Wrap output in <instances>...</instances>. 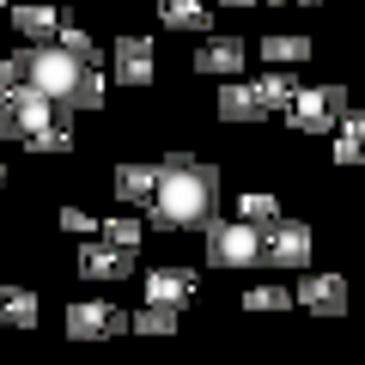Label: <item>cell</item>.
<instances>
[{
  "label": "cell",
  "instance_id": "obj_2",
  "mask_svg": "<svg viewBox=\"0 0 365 365\" xmlns=\"http://www.w3.org/2000/svg\"><path fill=\"white\" fill-rule=\"evenodd\" d=\"M13 67L31 91H43L61 110H98L104 104V67H98V55H73L67 43H31L25 55H13Z\"/></svg>",
  "mask_w": 365,
  "mask_h": 365
},
{
  "label": "cell",
  "instance_id": "obj_25",
  "mask_svg": "<svg viewBox=\"0 0 365 365\" xmlns=\"http://www.w3.org/2000/svg\"><path fill=\"white\" fill-rule=\"evenodd\" d=\"M104 244L134 250V244H140V220H104Z\"/></svg>",
  "mask_w": 365,
  "mask_h": 365
},
{
  "label": "cell",
  "instance_id": "obj_1",
  "mask_svg": "<svg viewBox=\"0 0 365 365\" xmlns=\"http://www.w3.org/2000/svg\"><path fill=\"white\" fill-rule=\"evenodd\" d=\"M146 220H153V232H207L220 220V170L170 153L158 165V189L146 201Z\"/></svg>",
  "mask_w": 365,
  "mask_h": 365
},
{
  "label": "cell",
  "instance_id": "obj_16",
  "mask_svg": "<svg viewBox=\"0 0 365 365\" xmlns=\"http://www.w3.org/2000/svg\"><path fill=\"white\" fill-rule=\"evenodd\" d=\"M220 116L225 122H262V116H268V104H262L256 86H225L220 91Z\"/></svg>",
  "mask_w": 365,
  "mask_h": 365
},
{
  "label": "cell",
  "instance_id": "obj_28",
  "mask_svg": "<svg viewBox=\"0 0 365 365\" xmlns=\"http://www.w3.org/2000/svg\"><path fill=\"white\" fill-rule=\"evenodd\" d=\"M280 6H317V0H280Z\"/></svg>",
  "mask_w": 365,
  "mask_h": 365
},
{
  "label": "cell",
  "instance_id": "obj_7",
  "mask_svg": "<svg viewBox=\"0 0 365 365\" xmlns=\"http://www.w3.org/2000/svg\"><path fill=\"white\" fill-rule=\"evenodd\" d=\"M292 304H304V311H317V317H341L347 311V280H341V274H304L299 292H292Z\"/></svg>",
  "mask_w": 365,
  "mask_h": 365
},
{
  "label": "cell",
  "instance_id": "obj_22",
  "mask_svg": "<svg viewBox=\"0 0 365 365\" xmlns=\"http://www.w3.org/2000/svg\"><path fill=\"white\" fill-rule=\"evenodd\" d=\"M128 329H140V335H170V329H177V304H153L146 299V311L128 317Z\"/></svg>",
  "mask_w": 365,
  "mask_h": 365
},
{
  "label": "cell",
  "instance_id": "obj_3",
  "mask_svg": "<svg viewBox=\"0 0 365 365\" xmlns=\"http://www.w3.org/2000/svg\"><path fill=\"white\" fill-rule=\"evenodd\" d=\"M256 262H268V268H311V225L304 220L256 225Z\"/></svg>",
  "mask_w": 365,
  "mask_h": 365
},
{
  "label": "cell",
  "instance_id": "obj_9",
  "mask_svg": "<svg viewBox=\"0 0 365 365\" xmlns=\"http://www.w3.org/2000/svg\"><path fill=\"white\" fill-rule=\"evenodd\" d=\"M79 274H86V280H128V274H134V250H122V244H86V250H79Z\"/></svg>",
  "mask_w": 365,
  "mask_h": 365
},
{
  "label": "cell",
  "instance_id": "obj_4",
  "mask_svg": "<svg viewBox=\"0 0 365 365\" xmlns=\"http://www.w3.org/2000/svg\"><path fill=\"white\" fill-rule=\"evenodd\" d=\"M55 116H73V110L49 104L43 91H31V86H25V79H19V86H6V91H0V122H6V140H25V134L49 128Z\"/></svg>",
  "mask_w": 365,
  "mask_h": 365
},
{
  "label": "cell",
  "instance_id": "obj_10",
  "mask_svg": "<svg viewBox=\"0 0 365 365\" xmlns=\"http://www.w3.org/2000/svg\"><path fill=\"white\" fill-rule=\"evenodd\" d=\"M195 268H146V299L153 304H189L195 299Z\"/></svg>",
  "mask_w": 365,
  "mask_h": 365
},
{
  "label": "cell",
  "instance_id": "obj_23",
  "mask_svg": "<svg viewBox=\"0 0 365 365\" xmlns=\"http://www.w3.org/2000/svg\"><path fill=\"white\" fill-rule=\"evenodd\" d=\"M244 311H292V292L287 287H250L244 292Z\"/></svg>",
  "mask_w": 365,
  "mask_h": 365
},
{
  "label": "cell",
  "instance_id": "obj_18",
  "mask_svg": "<svg viewBox=\"0 0 365 365\" xmlns=\"http://www.w3.org/2000/svg\"><path fill=\"white\" fill-rule=\"evenodd\" d=\"M0 317L13 329H31L37 323V292H25V287H0Z\"/></svg>",
  "mask_w": 365,
  "mask_h": 365
},
{
  "label": "cell",
  "instance_id": "obj_15",
  "mask_svg": "<svg viewBox=\"0 0 365 365\" xmlns=\"http://www.w3.org/2000/svg\"><path fill=\"white\" fill-rule=\"evenodd\" d=\"M158 189V165H122L116 170V201H128V207H146Z\"/></svg>",
  "mask_w": 365,
  "mask_h": 365
},
{
  "label": "cell",
  "instance_id": "obj_21",
  "mask_svg": "<svg viewBox=\"0 0 365 365\" xmlns=\"http://www.w3.org/2000/svg\"><path fill=\"white\" fill-rule=\"evenodd\" d=\"M25 146H31V153H67V146H73V122H67V116H55L49 128L25 134Z\"/></svg>",
  "mask_w": 365,
  "mask_h": 365
},
{
  "label": "cell",
  "instance_id": "obj_30",
  "mask_svg": "<svg viewBox=\"0 0 365 365\" xmlns=\"http://www.w3.org/2000/svg\"><path fill=\"white\" fill-rule=\"evenodd\" d=\"M0 6H13V0H0Z\"/></svg>",
  "mask_w": 365,
  "mask_h": 365
},
{
  "label": "cell",
  "instance_id": "obj_8",
  "mask_svg": "<svg viewBox=\"0 0 365 365\" xmlns=\"http://www.w3.org/2000/svg\"><path fill=\"white\" fill-rule=\"evenodd\" d=\"M122 329H128V311H116V304H73V311H67V335L73 341L122 335Z\"/></svg>",
  "mask_w": 365,
  "mask_h": 365
},
{
  "label": "cell",
  "instance_id": "obj_14",
  "mask_svg": "<svg viewBox=\"0 0 365 365\" xmlns=\"http://www.w3.org/2000/svg\"><path fill=\"white\" fill-rule=\"evenodd\" d=\"M335 165H365V110L335 116Z\"/></svg>",
  "mask_w": 365,
  "mask_h": 365
},
{
  "label": "cell",
  "instance_id": "obj_13",
  "mask_svg": "<svg viewBox=\"0 0 365 365\" xmlns=\"http://www.w3.org/2000/svg\"><path fill=\"white\" fill-rule=\"evenodd\" d=\"M237 67H244V43L237 37H201L195 73H237Z\"/></svg>",
  "mask_w": 365,
  "mask_h": 365
},
{
  "label": "cell",
  "instance_id": "obj_19",
  "mask_svg": "<svg viewBox=\"0 0 365 365\" xmlns=\"http://www.w3.org/2000/svg\"><path fill=\"white\" fill-rule=\"evenodd\" d=\"M262 55H268L274 67H292V61H311V37H262Z\"/></svg>",
  "mask_w": 365,
  "mask_h": 365
},
{
  "label": "cell",
  "instance_id": "obj_26",
  "mask_svg": "<svg viewBox=\"0 0 365 365\" xmlns=\"http://www.w3.org/2000/svg\"><path fill=\"white\" fill-rule=\"evenodd\" d=\"M91 225H98V220H86V213H79V207H61V232H73V237H86Z\"/></svg>",
  "mask_w": 365,
  "mask_h": 365
},
{
  "label": "cell",
  "instance_id": "obj_17",
  "mask_svg": "<svg viewBox=\"0 0 365 365\" xmlns=\"http://www.w3.org/2000/svg\"><path fill=\"white\" fill-rule=\"evenodd\" d=\"M158 19H165L170 31H207L213 25V13L201 0H158Z\"/></svg>",
  "mask_w": 365,
  "mask_h": 365
},
{
  "label": "cell",
  "instance_id": "obj_11",
  "mask_svg": "<svg viewBox=\"0 0 365 365\" xmlns=\"http://www.w3.org/2000/svg\"><path fill=\"white\" fill-rule=\"evenodd\" d=\"M13 25H19V37H31V43H55L67 19L55 13L49 0H25V6H13Z\"/></svg>",
  "mask_w": 365,
  "mask_h": 365
},
{
  "label": "cell",
  "instance_id": "obj_12",
  "mask_svg": "<svg viewBox=\"0 0 365 365\" xmlns=\"http://www.w3.org/2000/svg\"><path fill=\"white\" fill-rule=\"evenodd\" d=\"M116 79L122 86H153V43L146 37H116Z\"/></svg>",
  "mask_w": 365,
  "mask_h": 365
},
{
  "label": "cell",
  "instance_id": "obj_6",
  "mask_svg": "<svg viewBox=\"0 0 365 365\" xmlns=\"http://www.w3.org/2000/svg\"><path fill=\"white\" fill-rule=\"evenodd\" d=\"M207 262L213 268H250L256 262V225L250 220H213L207 225Z\"/></svg>",
  "mask_w": 365,
  "mask_h": 365
},
{
  "label": "cell",
  "instance_id": "obj_29",
  "mask_svg": "<svg viewBox=\"0 0 365 365\" xmlns=\"http://www.w3.org/2000/svg\"><path fill=\"white\" fill-rule=\"evenodd\" d=\"M225 6H256V0H225Z\"/></svg>",
  "mask_w": 365,
  "mask_h": 365
},
{
  "label": "cell",
  "instance_id": "obj_5",
  "mask_svg": "<svg viewBox=\"0 0 365 365\" xmlns=\"http://www.w3.org/2000/svg\"><path fill=\"white\" fill-rule=\"evenodd\" d=\"M341 110H347V91L341 86H299V98L287 104V122L299 134H329Z\"/></svg>",
  "mask_w": 365,
  "mask_h": 365
},
{
  "label": "cell",
  "instance_id": "obj_24",
  "mask_svg": "<svg viewBox=\"0 0 365 365\" xmlns=\"http://www.w3.org/2000/svg\"><path fill=\"white\" fill-rule=\"evenodd\" d=\"M237 220L268 225V220H280V201H274V195H244V201H237Z\"/></svg>",
  "mask_w": 365,
  "mask_h": 365
},
{
  "label": "cell",
  "instance_id": "obj_27",
  "mask_svg": "<svg viewBox=\"0 0 365 365\" xmlns=\"http://www.w3.org/2000/svg\"><path fill=\"white\" fill-rule=\"evenodd\" d=\"M6 86H19V67L13 61H0V91H6Z\"/></svg>",
  "mask_w": 365,
  "mask_h": 365
},
{
  "label": "cell",
  "instance_id": "obj_20",
  "mask_svg": "<svg viewBox=\"0 0 365 365\" xmlns=\"http://www.w3.org/2000/svg\"><path fill=\"white\" fill-rule=\"evenodd\" d=\"M256 91H262V104H268V110H287L292 98H299V73H262Z\"/></svg>",
  "mask_w": 365,
  "mask_h": 365
}]
</instances>
